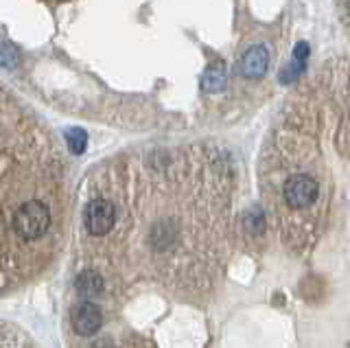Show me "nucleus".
Segmentation results:
<instances>
[{
    "instance_id": "f257e3e1",
    "label": "nucleus",
    "mask_w": 350,
    "mask_h": 348,
    "mask_svg": "<svg viewBox=\"0 0 350 348\" xmlns=\"http://www.w3.org/2000/svg\"><path fill=\"white\" fill-rule=\"evenodd\" d=\"M51 222H53V217H51L49 206L42 200H29L16 211L11 226H14V232L22 241L33 243L49 232Z\"/></svg>"
},
{
    "instance_id": "f03ea898",
    "label": "nucleus",
    "mask_w": 350,
    "mask_h": 348,
    "mask_svg": "<svg viewBox=\"0 0 350 348\" xmlns=\"http://www.w3.org/2000/svg\"><path fill=\"white\" fill-rule=\"evenodd\" d=\"M83 226L92 237L109 235L116 226V206L105 198L92 200L83 211Z\"/></svg>"
},
{
    "instance_id": "7ed1b4c3",
    "label": "nucleus",
    "mask_w": 350,
    "mask_h": 348,
    "mask_svg": "<svg viewBox=\"0 0 350 348\" xmlns=\"http://www.w3.org/2000/svg\"><path fill=\"white\" fill-rule=\"evenodd\" d=\"M317 193H320L317 182L311 176H304V173L289 178L287 182H284V189H282L284 202H287L295 211L311 206L315 202V198H317Z\"/></svg>"
},
{
    "instance_id": "20e7f679",
    "label": "nucleus",
    "mask_w": 350,
    "mask_h": 348,
    "mask_svg": "<svg viewBox=\"0 0 350 348\" xmlns=\"http://www.w3.org/2000/svg\"><path fill=\"white\" fill-rule=\"evenodd\" d=\"M103 326V311L94 302H81L72 313V329L81 337H92Z\"/></svg>"
},
{
    "instance_id": "39448f33",
    "label": "nucleus",
    "mask_w": 350,
    "mask_h": 348,
    "mask_svg": "<svg viewBox=\"0 0 350 348\" xmlns=\"http://www.w3.org/2000/svg\"><path fill=\"white\" fill-rule=\"evenodd\" d=\"M75 287H77V291H79V296L81 298H98L103 293V289H105V280H103V276L98 274L96 269H83L79 276H77V280H75Z\"/></svg>"
},
{
    "instance_id": "423d86ee",
    "label": "nucleus",
    "mask_w": 350,
    "mask_h": 348,
    "mask_svg": "<svg viewBox=\"0 0 350 348\" xmlns=\"http://www.w3.org/2000/svg\"><path fill=\"white\" fill-rule=\"evenodd\" d=\"M267 62H269L267 51L262 46H256L245 53L243 62H241V72H243L245 77H260L267 68Z\"/></svg>"
},
{
    "instance_id": "0eeeda50",
    "label": "nucleus",
    "mask_w": 350,
    "mask_h": 348,
    "mask_svg": "<svg viewBox=\"0 0 350 348\" xmlns=\"http://www.w3.org/2000/svg\"><path fill=\"white\" fill-rule=\"evenodd\" d=\"M66 143H68V149L75 156H81L88 147V134L81 127H70L68 132H66Z\"/></svg>"
},
{
    "instance_id": "6e6552de",
    "label": "nucleus",
    "mask_w": 350,
    "mask_h": 348,
    "mask_svg": "<svg viewBox=\"0 0 350 348\" xmlns=\"http://www.w3.org/2000/svg\"><path fill=\"white\" fill-rule=\"evenodd\" d=\"M224 85H226V72H224L221 66L211 68V70L204 75V90L217 92V90H221Z\"/></svg>"
},
{
    "instance_id": "1a4fd4ad",
    "label": "nucleus",
    "mask_w": 350,
    "mask_h": 348,
    "mask_svg": "<svg viewBox=\"0 0 350 348\" xmlns=\"http://www.w3.org/2000/svg\"><path fill=\"white\" fill-rule=\"evenodd\" d=\"M20 64V53L11 44H0V68L14 70Z\"/></svg>"
},
{
    "instance_id": "9d476101",
    "label": "nucleus",
    "mask_w": 350,
    "mask_h": 348,
    "mask_svg": "<svg viewBox=\"0 0 350 348\" xmlns=\"http://www.w3.org/2000/svg\"><path fill=\"white\" fill-rule=\"evenodd\" d=\"M243 226H245L247 232L260 235L262 230H265V215H262L260 211H250L243 219Z\"/></svg>"
},
{
    "instance_id": "9b49d317",
    "label": "nucleus",
    "mask_w": 350,
    "mask_h": 348,
    "mask_svg": "<svg viewBox=\"0 0 350 348\" xmlns=\"http://www.w3.org/2000/svg\"><path fill=\"white\" fill-rule=\"evenodd\" d=\"M92 348H112V344H109V340H96Z\"/></svg>"
},
{
    "instance_id": "f8f14e48",
    "label": "nucleus",
    "mask_w": 350,
    "mask_h": 348,
    "mask_svg": "<svg viewBox=\"0 0 350 348\" xmlns=\"http://www.w3.org/2000/svg\"><path fill=\"white\" fill-rule=\"evenodd\" d=\"M348 16H350V0H348Z\"/></svg>"
}]
</instances>
